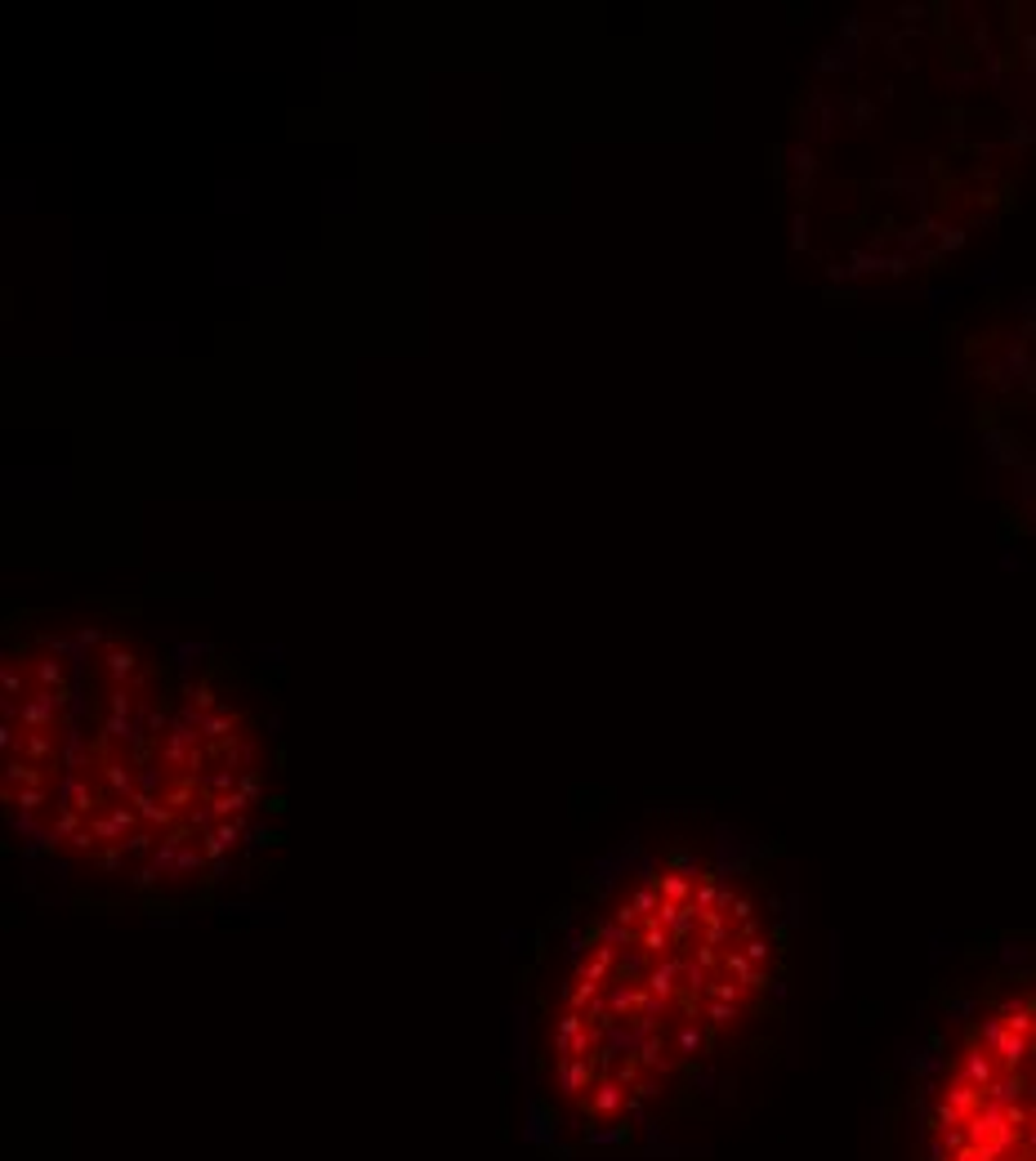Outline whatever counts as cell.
I'll return each mask as SVG.
<instances>
[{
    "mask_svg": "<svg viewBox=\"0 0 1036 1161\" xmlns=\"http://www.w3.org/2000/svg\"><path fill=\"white\" fill-rule=\"evenodd\" d=\"M264 693L219 653L112 625L23 630L5 653V822L63 884L184 912L260 849L272 809Z\"/></svg>",
    "mask_w": 1036,
    "mask_h": 1161,
    "instance_id": "7a4b0ae2",
    "label": "cell"
},
{
    "mask_svg": "<svg viewBox=\"0 0 1036 1161\" xmlns=\"http://www.w3.org/2000/svg\"><path fill=\"white\" fill-rule=\"evenodd\" d=\"M795 894L769 844L661 826L603 862L518 978V1108L554 1161H639L737 1104L781 1046Z\"/></svg>",
    "mask_w": 1036,
    "mask_h": 1161,
    "instance_id": "6da1fadb",
    "label": "cell"
},
{
    "mask_svg": "<svg viewBox=\"0 0 1036 1161\" xmlns=\"http://www.w3.org/2000/svg\"><path fill=\"white\" fill-rule=\"evenodd\" d=\"M885 1161H1036V938L969 952L929 988Z\"/></svg>",
    "mask_w": 1036,
    "mask_h": 1161,
    "instance_id": "3957f363",
    "label": "cell"
}]
</instances>
